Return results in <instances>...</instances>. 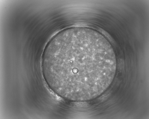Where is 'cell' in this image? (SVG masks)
Wrapping results in <instances>:
<instances>
[{
  "mask_svg": "<svg viewBox=\"0 0 149 119\" xmlns=\"http://www.w3.org/2000/svg\"><path fill=\"white\" fill-rule=\"evenodd\" d=\"M116 58L111 45L98 32L68 29L49 42L42 59L44 76L50 88L67 100L85 101L100 95L112 83Z\"/></svg>",
  "mask_w": 149,
  "mask_h": 119,
  "instance_id": "1",
  "label": "cell"
}]
</instances>
